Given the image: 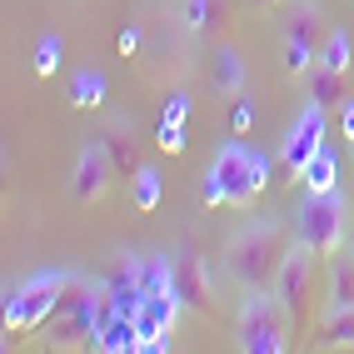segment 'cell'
<instances>
[{
    "label": "cell",
    "instance_id": "cell-15",
    "mask_svg": "<svg viewBox=\"0 0 354 354\" xmlns=\"http://www.w3.org/2000/svg\"><path fill=\"white\" fill-rule=\"evenodd\" d=\"M304 90H310V100L315 105H344L349 95H344V70H335V65H315L310 70V80H304Z\"/></svg>",
    "mask_w": 354,
    "mask_h": 354
},
{
    "label": "cell",
    "instance_id": "cell-17",
    "mask_svg": "<svg viewBox=\"0 0 354 354\" xmlns=\"http://www.w3.org/2000/svg\"><path fill=\"white\" fill-rule=\"evenodd\" d=\"M299 185H304V190H339V160H335V150H319L310 165H304V170H299Z\"/></svg>",
    "mask_w": 354,
    "mask_h": 354
},
{
    "label": "cell",
    "instance_id": "cell-1",
    "mask_svg": "<svg viewBox=\"0 0 354 354\" xmlns=\"http://www.w3.org/2000/svg\"><path fill=\"white\" fill-rule=\"evenodd\" d=\"M295 245V230L279 220V215H265V220H250L230 234L225 245V274L234 279L240 290H270L285 254Z\"/></svg>",
    "mask_w": 354,
    "mask_h": 354
},
{
    "label": "cell",
    "instance_id": "cell-23",
    "mask_svg": "<svg viewBox=\"0 0 354 354\" xmlns=\"http://www.w3.org/2000/svg\"><path fill=\"white\" fill-rule=\"evenodd\" d=\"M250 125H254V95L245 90V95H234V110H230V130H234V135H245Z\"/></svg>",
    "mask_w": 354,
    "mask_h": 354
},
{
    "label": "cell",
    "instance_id": "cell-18",
    "mask_svg": "<svg viewBox=\"0 0 354 354\" xmlns=\"http://www.w3.org/2000/svg\"><path fill=\"white\" fill-rule=\"evenodd\" d=\"M319 339L329 349H354V310H324L319 315Z\"/></svg>",
    "mask_w": 354,
    "mask_h": 354
},
{
    "label": "cell",
    "instance_id": "cell-28",
    "mask_svg": "<svg viewBox=\"0 0 354 354\" xmlns=\"http://www.w3.org/2000/svg\"><path fill=\"white\" fill-rule=\"evenodd\" d=\"M254 10H274V6H285V0H250Z\"/></svg>",
    "mask_w": 354,
    "mask_h": 354
},
{
    "label": "cell",
    "instance_id": "cell-30",
    "mask_svg": "<svg viewBox=\"0 0 354 354\" xmlns=\"http://www.w3.org/2000/svg\"><path fill=\"white\" fill-rule=\"evenodd\" d=\"M349 150H354V145H349Z\"/></svg>",
    "mask_w": 354,
    "mask_h": 354
},
{
    "label": "cell",
    "instance_id": "cell-10",
    "mask_svg": "<svg viewBox=\"0 0 354 354\" xmlns=\"http://www.w3.org/2000/svg\"><path fill=\"white\" fill-rule=\"evenodd\" d=\"M180 295H145L135 310V329H140V349H170L175 324H180Z\"/></svg>",
    "mask_w": 354,
    "mask_h": 354
},
{
    "label": "cell",
    "instance_id": "cell-22",
    "mask_svg": "<svg viewBox=\"0 0 354 354\" xmlns=\"http://www.w3.org/2000/svg\"><path fill=\"white\" fill-rule=\"evenodd\" d=\"M55 70H60V40L45 35V40L35 45V75H55Z\"/></svg>",
    "mask_w": 354,
    "mask_h": 354
},
{
    "label": "cell",
    "instance_id": "cell-16",
    "mask_svg": "<svg viewBox=\"0 0 354 354\" xmlns=\"http://www.w3.org/2000/svg\"><path fill=\"white\" fill-rule=\"evenodd\" d=\"M100 140H105V150L115 160V175H135L140 170L135 165V120H115V130L100 135Z\"/></svg>",
    "mask_w": 354,
    "mask_h": 354
},
{
    "label": "cell",
    "instance_id": "cell-21",
    "mask_svg": "<svg viewBox=\"0 0 354 354\" xmlns=\"http://www.w3.org/2000/svg\"><path fill=\"white\" fill-rule=\"evenodd\" d=\"M135 205L140 209H155L160 205V175L150 170V165H140V170H135Z\"/></svg>",
    "mask_w": 354,
    "mask_h": 354
},
{
    "label": "cell",
    "instance_id": "cell-19",
    "mask_svg": "<svg viewBox=\"0 0 354 354\" xmlns=\"http://www.w3.org/2000/svg\"><path fill=\"white\" fill-rule=\"evenodd\" d=\"M100 100H105V75H100V70H80V75L70 80V105L90 110V105H100Z\"/></svg>",
    "mask_w": 354,
    "mask_h": 354
},
{
    "label": "cell",
    "instance_id": "cell-26",
    "mask_svg": "<svg viewBox=\"0 0 354 354\" xmlns=\"http://www.w3.org/2000/svg\"><path fill=\"white\" fill-rule=\"evenodd\" d=\"M165 120H175V125H180V120H185V95H175V100H170V105H165Z\"/></svg>",
    "mask_w": 354,
    "mask_h": 354
},
{
    "label": "cell",
    "instance_id": "cell-2",
    "mask_svg": "<svg viewBox=\"0 0 354 354\" xmlns=\"http://www.w3.org/2000/svg\"><path fill=\"white\" fill-rule=\"evenodd\" d=\"M270 185V155L245 145L240 135L225 140L220 155L209 160V170L200 180V205L215 209V205H230V209H250Z\"/></svg>",
    "mask_w": 354,
    "mask_h": 354
},
{
    "label": "cell",
    "instance_id": "cell-14",
    "mask_svg": "<svg viewBox=\"0 0 354 354\" xmlns=\"http://www.w3.org/2000/svg\"><path fill=\"white\" fill-rule=\"evenodd\" d=\"M324 310H354V254H349V250L329 254V290H324Z\"/></svg>",
    "mask_w": 354,
    "mask_h": 354
},
{
    "label": "cell",
    "instance_id": "cell-25",
    "mask_svg": "<svg viewBox=\"0 0 354 354\" xmlns=\"http://www.w3.org/2000/svg\"><path fill=\"white\" fill-rule=\"evenodd\" d=\"M339 110H344V120H339V130H344V140L354 145V95H349V100H344Z\"/></svg>",
    "mask_w": 354,
    "mask_h": 354
},
{
    "label": "cell",
    "instance_id": "cell-24",
    "mask_svg": "<svg viewBox=\"0 0 354 354\" xmlns=\"http://www.w3.org/2000/svg\"><path fill=\"white\" fill-rule=\"evenodd\" d=\"M160 150H165V155H180V150H185V130H180L175 120H165V130H160Z\"/></svg>",
    "mask_w": 354,
    "mask_h": 354
},
{
    "label": "cell",
    "instance_id": "cell-20",
    "mask_svg": "<svg viewBox=\"0 0 354 354\" xmlns=\"http://www.w3.org/2000/svg\"><path fill=\"white\" fill-rule=\"evenodd\" d=\"M349 60H354V45H349V35H344V30H329V35H324V45H319V65L349 70Z\"/></svg>",
    "mask_w": 354,
    "mask_h": 354
},
{
    "label": "cell",
    "instance_id": "cell-13",
    "mask_svg": "<svg viewBox=\"0 0 354 354\" xmlns=\"http://www.w3.org/2000/svg\"><path fill=\"white\" fill-rule=\"evenodd\" d=\"M180 26L190 35H209L230 26V0H185L180 6Z\"/></svg>",
    "mask_w": 354,
    "mask_h": 354
},
{
    "label": "cell",
    "instance_id": "cell-6",
    "mask_svg": "<svg viewBox=\"0 0 354 354\" xmlns=\"http://www.w3.org/2000/svg\"><path fill=\"white\" fill-rule=\"evenodd\" d=\"M329 26L315 0H295L290 15H285V40H279V50H285V70L290 75H310L315 60H319V45H324Z\"/></svg>",
    "mask_w": 354,
    "mask_h": 354
},
{
    "label": "cell",
    "instance_id": "cell-4",
    "mask_svg": "<svg viewBox=\"0 0 354 354\" xmlns=\"http://www.w3.org/2000/svg\"><path fill=\"white\" fill-rule=\"evenodd\" d=\"M295 339V315L274 290H245L240 304V349L245 354H285Z\"/></svg>",
    "mask_w": 354,
    "mask_h": 354
},
{
    "label": "cell",
    "instance_id": "cell-3",
    "mask_svg": "<svg viewBox=\"0 0 354 354\" xmlns=\"http://www.w3.org/2000/svg\"><path fill=\"white\" fill-rule=\"evenodd\" d=\"M349 234V205L339 190H304V200L295 205V240L304 250H315L319 259L339 254Z\"/></svg>",
    "mask_w": 354,
    "mask_h": 354
},
{
    "label": "cell",
    "instance_id": "cell-11",
    "mask_svg": "<svg viewBox=\"0 0 354 354\" xmlns=\"http://www.w3.org/2000/svg\"><path fill=\"white\" fill-rule=\"evenodd\" d=\"M170 265H175V295H180V304H185V310H195V315H209V270H205V259L190 254V250H175Z\"/></svg>",
    "mask_w": 354,
    "mask_h": 354
},
{
    "label": "cell",
    "instance_id": "cell-8",
    "mask_svg": "<svg viewBox=\"0 0 354 354\" xmlns=\"http://www.w3.org/2000/svg\"><path fill=\"white\" fill-rule=\"evenodd\" d=\"M110 180H115V160L105 150V140H85L80 160H75V175H70V200L75 205H100L110 195Z\"/></svg>",
    "mask_w": 354,
    "mask_h": 354
},
{
    "label": "cell",
    "instance_id": "cell-7",
    "mask_svg": "<svg viewBox=\"0 0 354 354\" xmlns=\"http://www.w3.org/2000/svg\"><path fill=\"white\" fill-rule=\"evenodd\" d=\"M319 265H324V259L295 240V245H290V254H285V265H279V274H274V285H270L279 299H285V310L295 315V324L304 319V310H310V295H315V270H319Z\"/></svg>",
    "mask_w": 354,
    "mask_h": 354
},
{
    "label": "cell",
    "instance_id": "cell-29",
    "mask_svg": "<svg viewBox=\"0 0 354 354\" xmlns=\"http://www.w3.org/2000/svg\"><path fill=\"white\" fill-rule=\"evenodd\" d=\"M344 250L354 254V220H349V234H344Z\"/></svg>",
    "mask_w": 354,
    "mask_h": 354
},
{
    "label": "cell",
    "instance_id": "cell-5",
    "mask_svg": "<svg viewBox=\"0 0 354 354\" xmlns=\"http://www.w3.org/2000/svg\"><path fill=\"white\" fill-rule=\"evenodd\" d=\"M65 279H70V270H40L30 279H20V285L6 295V335L10 329H20V335L45 329V319H50L55 304H60Z\"/></svg>",
    "mask_w": 354,
    "mask_h": 354
},
{
    "label": "cell",
    "instance_id": "cell-12",
    "mask_svg": "<svg viewBox=\"0 0 354 354\" xmlns=\"http://www.w3.org/2000/svg\"><path fill=\"white\" fill-rule=\"evenodd\" d=\"M209 85H215V95H225V100L245 95V85H250V65H245V55L234 50V45H220V50L209 55Z\"/></svg>",
    "mask_w": 354,
    "mask_h": 354
},
{
    "label": "cell",
    "instance_id": "cell-9",
    "mask_svg": "<svg viewBox=\"0 0 354 354\" xmlns=\"http://www.w3.org/2000/svg\"><path fill=\"white\" fill-rule=\"evenodd\" d=\"M319 150H324V105L310 100V105H304V115L290 125L285 145H279V170H285V175H299Z\"/></svg>",
    "mask_w": 354,
    "mask_h": 354
},
{
    "label": "cell",
    "instance_id": "cell-27",
    "mask_svg": "<svg viewBox=\"0 0 354 354\" xmlns=\"http://www.w3.org/2000/svg\"><path fill=\"white\" fill-rule=\"evenodd\" d=\"M120 50H140V30H125L120 35Z\"/></svg>",
    "mask_w": 354,
    "mask_h": 354
}]
</instances>
